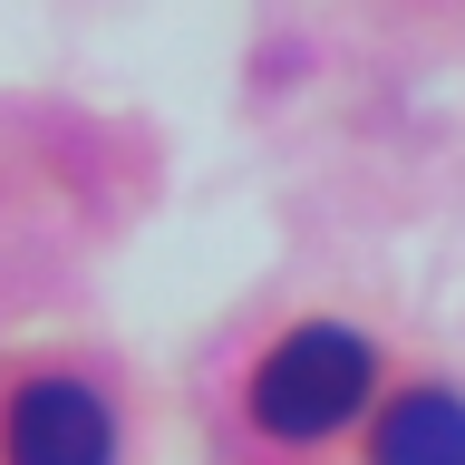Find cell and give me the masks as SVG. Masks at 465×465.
Returning a JSON list of instances; mask_svg holds the SVG:
<instances>
[{"instance_id": "cell-1", "label": "cell", "mask_w": 465, "mask_h": 465, "mask_svg": "<svg viewBox=\"0 0 465 465\" xmlns=\"http://www.w3.org/2000/svg\"><path fill=\"white\" fill-rule=\"evenodd\" d=\"M369 388H378V349L359 330H340V320H311L252 369V417H262V436L311 446V436L349 427L369 407Z\"/></svg>"}, {"instance_id": "cell-2", "label": "cell", "mask_w": 465, "mask_h": 465, "mask_svg": "<svg viewBox=\"0 0 465 465\" xmlns=\"http://www.w3.org/2000/svg\"><path fill=\"white\" fill-rule=\"evenodd\" d=\"M0 456L10 465H116V417L78 378H29L0 417Z\"/></svg>"}, {"instance_id": "cell-3", "label": "cell", "mask_w": 465, "mask_h": 465, "mask_svg": "<svg viewBox=\"0 0 465 465\" xmlns=\"http://www.w3.org/2000/svg\"><path fill=\"white\" fill-rule=\"evenodd\" d=\"M369 465H465V398L456 388H407L378 407Z\"/></svg>"}]
</instances>
